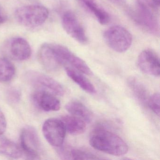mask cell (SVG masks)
I'll return each mask as SVG.
<instances>
[{"label":"cell","instance_id":"8fae6325","mask_svg":"<svg viewBox=\"0 0 160 160\" xmlns=\"http://www.w3.org/2000/svg\"><path fill=\"white\" fill-rule=\"evenodd\" d=\"M5 48L11 58L16 60L23 61L31 56L32 49L28 42L21 37H14L9 40Z\"/></svg>","mask_w":160,"mask_h":160},{"label":"cell","instance_id":"7a4b0ae2","mask_svg":"<svg viewBox=\"0 0 160 160\" xmlns=\"http://www.w3.org/2000/svg\"><path fill=\"white\" fill-rule=\"evenodd\" d=\"M48 10L41 5L22 6L15 12V17L18 22L28 28H37L42 26L48 18Z\"/></svg>","mask_w":160,"mask_h":160},{"label":"cell","instance_id":"5b68a950","mask_svg":"<svg viewBox=\"0 0 160 160\" xmlns=\"http://www.w3.org/2000/svg\"><path fill=\"white\" fill-rule=\"evenodd\" d=\"M51 45L62 66L64 67L72 66L76 70L85 74H92V72L86 62L69 48L59 44L51 43Z\"/></svg>","mask_w":160,"mask_h":160},{"label":"cell","instance_id":"3957f363","mask_svg":"<svg viewBox=\"0 0 160 160\" xmlns=\"http://www.w3.org/2000/svg\"><path fill=\"white\" fill-rule=\"evenodd\" d=\"M103 36L108 46L118 53L127 51L132 42L131 33L121 26H114L109 28L105 32Z\"/></svg>","mask_w":160,"mask_h":160},{"label":"cell","instance_id":"52a82bcc","mask_svg":"<svg viewBox=\"0 0 160 160\" xmlns=\"http://www.w3.org/2000/svg\"><path fill=\"white\" fill-rule=\"evenodd\" d=\"M21 146L23 152L28 159H40L42 152V145L37 132L32 127L24 128L20 135Z\"/></svg>","mask_w":160,"mask_h":160},{"label":"cell","instance_id":"ac0fdd59","mask_svg":"<svg viewBox=\"0 0 160 160\" xmlns=\"http://www.w3.org/2000/svg\"><path fill=\"white\" fill-rule=\"evenodd\" d=\"M23 151L16 144L7 138L0 139V153L8 157L19 159L23 155Z\"/></svg>","mask_w":160,"mask_h":160},{"label":"cell","instance_id":"7c38bea8","mask_svg":"<svg viewBox=\"0 0 160 160\" xmlns=\"http://www.w3.org/2000/svg\"><path fill=\"white\" fill-rule=\"evenodd\" d=\"M38 57L42 65L48 71H55L62 66L52 48L51 43H46L41 47Z\"/></svg>","mask_w":160,"mask_h":160},{"label":"cell","instance_id":"d6986e66","mask_svg":"<svg viewBox=\"0 0 160 160\" xmlns=\"http://www.w3.org/2000/svg\"><path fill=\"white\" fill-rule=\"evenodd\" d=\"M127 82L129 88L137 99L141 102L147 104L149 97L144 85L134 77L130 78Z\"/></svg>","mask_w":160,"mask_h":160},{"label":"cell","instance_id":"cb8c5ba5","mask_svg":"<svg viewBox=\"0 0 160 160\" xmlns=\"http://www.w3.org/2000/svg\"><path fill=\"white\" fill-rule=\"evenodd\" d=\"M145 4L149 6L155 11L159 10L160 7V0H141Z\"/></svg>","mask_w":160,"mask_h":160},{"label":"cell","instance_id":"8992f818","mask_svg":"<svg viewBox=\"0 0 160 160\" xmlns=\"http://www.w3.org/2000/svg\"><path fill=\"white\" fill-rule=\"evenodd\" d=\"M136 8L134 13V20L143 28L152 33H158L159 24L155 12L156 11L141 1L137 0Z\"/></svg>","mask_w":160,"mask_h":160},{"label":"cell","instance_id":"4316f807","mask_svg":"<svg viewBox=\"0 0 160 160\" xmlns=\"http://www.w3.org/2000/svg\"><path fill=\"white\" fill-rule=\"evenodd\" d=\"M117 1H118V0H117Z\"/></svg>","mask_w":160,"mask_h":160},{"label":"cell","instance_id":"484cf974","mask_svg":"<svg viewBox=\"0 0 160 160\" xmlns=\"http://www.w3.org/2000/svg\"><path fill=\"white\" fill-rule=\"evenodd\" d=\"M6 18L5 16L3 14L2 12L0 10V24H3L5 22Z\"/></svg>","mask_w":160,"mask_h":160},{"label":"cell","instance_id":"7402d4cb","mask_svg":"<svg viewBox=\"0 0 160 160\" xmlns=\"http://www.w3.org/2000/svg\"><path fill=\"white\" fill-rule=\"evenodd\" d=\"M160 94L156 92L149 97L147 105L155 115L160 116Z\"/></svg>","mask_w":160,"mask_h":160},{"label":"cell","instance_id":"2e32d148","mask_svg":"<svg viewBox=\"0 0 160 160\" xmlns=\"http://www.w3.org/2000/svg\"><path fill=\"white\" fill-rule=\"evenodd\" d=\"M83 4L95 18L100 24L105 25L110 21L109 14L102 8L96 4L94 0H78Z\"/></svg>","mask_w":160,"mask_h":160},{"label":"cell","instance_id":"5bb4252c","mask_svg":"<svg viewBox=\"0 0 160 160\" xmlns=\"http://www.w3.org/2000/svg\"><path fill=\"white\" fill-rule=\"evenodd\" d=\"M62 121L64 123L66 131L72 135H79L86 131V123L85 121L75 116H63Z\"/></svg>","mask_w":160,"mask_h":160},{"label":"cell","instance_id":"603a6c76","mask_svg":"<svg viewBox=\"0 0 160 160\" xmlns=\"http://www.w3.org/2000/svg\"><path fill=\"white\" fill-rule=\"evenodd\" d=\"M8 99L12 102L16 103L20 100L21 93L20 91L16 88H12L8 91Z\"/></svg>","mask_w":160,"mask_h":160},{"label":"cell","instance_id":"9a60e30c","mask_svg":"<svg viewBox=\"0 0 160 160\" xmlns=\"http://www.w3.org/2000/svg\"><path fill=\"white\" fill-rule=\"evenodd\" d=\"M65 69L68 77L82 89L91 94L96 93L95 87L82 74L68 66L65 67Z\"/></svg>","mask_w":160,"mask_h":160},{"label":"cell","instance_id":"4fadbf2b","mask_svg":"<svg viewBox=\"0 0 160 160\" xmlns=\"http://www.w3.org/2000/svg\"><path fill=\"white\" fill-rule=\"evenodd\" d=\"M35 103L45 111H56L61 108L60 101L53 94L46 92L37 91L33 95Z\"/></svg>","mask_w":160,"mask_h":160},{"label":"cell","instance_id":"e0dca14e","mask_svg":"<svg viewBox=\"0 0 160 160\" xmlns=\"http://www.w3.org/2000/svg\"><path fill=\"white\" fill-rule=\"evenodd\" d=\"M65 108L71 115L80 118L86 122H90L92 120L91 112L80 102L78 101L69 102L65 106Z\"/></svg>","mask_w":160,"mask_h":160},{"label":"cell","instance_id":"ffe728a7","mask_svg":"<svg viewBox=\"0 0 160 160\" xmlns=\"http://www.w3.org/2000/svg\"><path fill=\"white\" fill-rule=\"evenodd\" d=\"M16 73L14 64L6 58H0V81L6 82L12 80Z\"/></svg>","mask_w":160,"mask_h":160},{"label":"cell","instance_id":"ba28073f","mask_svg":"<svg viewBox=\"0 0 160 160\" xmlns=\"http://www.w3.org/2000/svg\"><path fill=\"white\" fill-rule=\"evenodd\" d=\"M66 131L64 123L61 119L49 118L47 120L43 125L44 136L50 145L56 148L62 146Z\"/></svg>","mask_w":160,"mask_h":160},{"label":"cell","instance_id":"277c9868","mask_svg":"<svg viewBox=\"0 0 160 160\" xmlns=\"http://www.w3.org/2000/svg\"><path fill=\"white\" fill-rule=\"evenodd\" d=\"M27 80L38 91L46 92L53 95L63 96L65 90L62 85L54 78L40 72L29 71L26 74Z\"/></svg>","mask_w":160,"mask_h":160},{"label":"cell","instance_id":"6da1fadb","mask_svg":"<svg viewBox=\"0 0 160 160\" xmlns=\"http://www.w3.org/2000/svg\"><path fill=\"white\" fill-rule=\"evenodd\" d=\"M91 146L100 151L115 156H122L129 148L124 140L114 133L103 128L93 131L90 138Z\"/></svg>","mask_w":160,"mask_h":160},{"label":"cell","instance_id":"30bf717a","mask_svg":"<svg viewBox=\"0 0 160 160\" xmlns=\"http://www.w3.org/2000/svg\"><path fill=\"white\" fill-rule=\"evenodd\" d=\"M137 66L146 74L158 77L160 76V60L158 55L151 49L142 51L138 58Z\"/></svg>","mask_w":160,"mask_h":160},{"label":"cell","instance_id":"44dd1931","mask_svg":"<svg viewBox=\"0 0 160 160\" xmlns=\"http://www.w3.org/2000/svg\"><path fill=\"white\" fill-rule=\"evenodd\" d=\"M70 159L72 160H96L101 158L89 152L78 149L70 150Z\"/></svg>","mask_w":160,"mask_h":160},{"label":"cell","instance_id":"d4e9b609","mask_svg":"<svg viewBox=\"0 0 160 160\" xmlns=\"http://www.w3.org/2000/svg\"><path fill=\"white\" fill-rule=\"evenodd\" d=\"M7 126V122L5 116L2 112L0 110V135H2L5 132Z\"/></svg>","mask_w":160,"mask_h":160},{"label":"cell","instance_id":"9c48e42d","mask_svg":"<svg viewBox=\"0 0 160 160\" xmlns=\"http://www.w3.org/2000/svg\"><path fill=\"white\" fill-rule=\"evenodd\" d=\"M62 27L66 33L72 38L81 44L88 42V38L84 28L80 24L76 15L68 11L62 16Z\"/></svg>","mask_w":160,"mask_h":160}]
</instances>
